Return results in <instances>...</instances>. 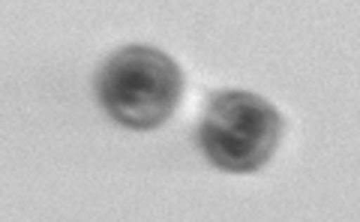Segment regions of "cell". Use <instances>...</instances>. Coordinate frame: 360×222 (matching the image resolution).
Returning <instances> with one entry per match:
<instances>
[{
  "mask_svg": "<svg viewBox=\"0 0 360 222\" xmlns=\"http://www.w3.org/2000/svg\"><path fill=\"white\" fill-rule=\"evenodd\" d=\"M180 96V66L153 46H123L96 72V99L103 111L135 132L162 126L174 115Z\"/></svg>",
  "mask_w": 360,
  "mask_h": 222,
  "instance_id": "cell-1",
  "label": "cell"
},
{
  "mask_svg": "<svg viewBox=\"0 0 360 222\" xmlns=\"http://www.w3.org/2000/svg\"><path fill=\"white\" fill-rule=\"evenodd\" d=\"M283 136L274 103L250 91H219L210 96L198 124V148L210 165L229 174H252L270 159Z\"/></svg>",
  "mask_w": 360,
  "mask_h": 222,
  "instance_id": "cell-2",
  "label": "cell"
}]
</instances>
